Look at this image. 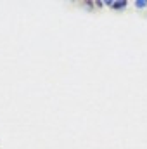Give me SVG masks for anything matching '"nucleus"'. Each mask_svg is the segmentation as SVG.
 I'll list each match as a JSON object with an SVG mask.
<instances>
[{"instance_id": "nucleus-1", "label": "nucleus", "mask_w": 147, "mask_h": 149, "mask_svg": "<svg viewBox=\"0 0 147 149\" xmlns=\"http://www.w3.org/2000/svg\"><path fill=\"white\" fill-rule=\"evenodd\" d=\"M126 5H128L126 0H119V2H114L112 9H114V10H123V9H126Z\"/></svg>"}, {"instance_id": "nucleus-2", "label": "nucleus", "mask_w": 147, "mask_h": 149, "mask_svg": "<svg viewBox=\"0 0 147 149\" xmlns=\"http://www.w3.org/2000/svg\"><path fill=\"white\" fill-rule=\"evenodd\" d=\"M135 7H137L139 10L146 9V7H147V0H135Z\"/></svg>"}]
</instances>
